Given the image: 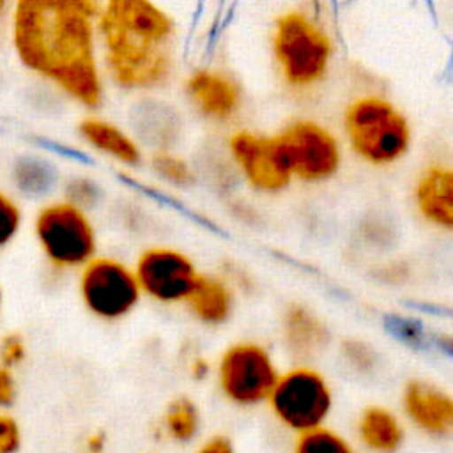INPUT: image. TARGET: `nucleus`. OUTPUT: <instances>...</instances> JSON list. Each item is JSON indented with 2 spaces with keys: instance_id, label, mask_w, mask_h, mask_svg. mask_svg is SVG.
I'll return each mask as SVG.
<instances>
[{
  "instance_id": "nucleus-1",
  "label": "nucleus",
  "mask_w": 453,
  "mask_h": 453,
  "mask_svg": "<svg viewBox=\"0 0 453 453\" xmlns=\"http://www.w3.org/2000/svg\"><path fill=\"white\" fill-rule=\"evenodd\" d=\"M96 0H23L12 35L19 60L87 110L104 103L106 80L97 46Z\"/></svg>"
},
{
  "instance_id": "nucleus-2",
  "label": "nucleus",
  "mask_w": 453,
  "mask_h": 453,
  "mask_svg": "<svg viewBox=\"0 0 453 453\" xmlns=\"http://www.w3.org/2000/svg\"><path fill=\"white\" fill-rule=\"evenodd\" d=\"M96 30L104 80L117 90L143 97L177 80L182 25L166 5L149 0L101 2Z\"/></svg>"
},
{
  "instance_id": "nucleus-3",
  "label": "nucleus",
  "mask_w": 453,
  "mask_h": 453,
  "mask_svg": "<svg viewBox=\"0 0 453 453\" xmlns=\"http://www.w3.org/2000/svg\"><path fill=\"white\" fill-rule=\"evenodd\" d=\"M269 51L281 87L296 97H311L329 81L338 60L331 14L320 4L283 7L269 27Z\"/></svg>"
},
{
  "instance_id": "nucleus-4",
  "label": "nucleus",
  "mask_w": 453,
  "mask_h": 453,
  "mask_svg": "<svg viewBox=\"0 0 453 453\" xmlns=\"http://www.w3.org/2000/svg\"><path fill=\"white\" fill-rule=\"evenodd\" d=\"M342 143L366 166H398L411 152L414 129L407 113L375 90L354 94L342 108Z\"/></svg>"
},
{
  "instance_id": "nucleus-5",
  "label": "nucleus",
  "mask_w": 453,
  "mask_h": 453,
  "mask_svg": "<svg viewBox=\"0 0 453 453\" xmlns=\"http://www.w3.org/2000/svg\"><path fill=\"white\" fill-rule=\"evenodd\" d=\"M276 423L294 435L327 425L334 409V391L315 365L294 363L280 377L265 402Z\"/></svg>"
},
{
  "instance_id": "nucleus-6",
  "label": "nucleus",
  "mask_w": 453,
  "mask_h": 453,
  "mask_svg": "<svg viewBox=\"0 0 453 453\" xmlns=\"http://www.w3.org/2000/svg\"><path fill=\"white\" fill-rule=\"evenodd\" d=\"M280 372L267 345L257 340H235L219 352L212 377L223 400L239 409H253L267 402Z\"/></svg>"
},
{
  "instance_id": "nucleus-7",
  "label": "nucleus",
  "mask_w": 453,
  "mask_h": 453,
  "mask_svg": "<svg viewBox=\"0 0 453 453\" xmlns=\"http://www.w3.org/2000/svg\"><path fill=\"white\" fill-rule=\"evenodd\" d=\"M294 182L306 186L333 180L345 159L336 131L313 117H294L274 131Z\"/></svg>"
},
{
  "instance_id": "nucleus-8",
  "label": "nucleus",
  "mask_w": 453,
  "mask_h": 453,
  "mask_svg": "<svg viewBox=\"0 0 453 453\" xmlns=\"http://www.w3.org/2000/svg\"><path fill=\"white\" fill-rule=\"evenodd\" d=\"M34 230L44 257L55 269H81L97 255L99 237L90 212L64 198L46 203L37 212Z\"/></svg>"
},
{
  "instance_id": "nucleus-9",
  "label": "nucleus",
  "mask_w": 453,
  "mask_h": 453,
  "mask_svg": "<svg viewBox=\"0 0 453 453\" xmlns=\"http://www.w3.org/2000/svg\"><path fill=\"white\" fill-rule=\"evenodd\" d=\"M223 152L239 180L257 195L276 196L294 182L276 133L234 127L225 136Z\"/></svg>"
},
{
  "instance_id": "nucleus-10",
  "label": "nucleus",
  "mask_w": 453,
  "mask_h": 453,
  "mask_svg": "<svg viewBox=\"0 0 453 453\" xmlns=\"http://www.w3.org/2000/svg\"><path fill=\"white\" fill-rule=\"evenodd\" d=\"M78 294L85 310L103 322L127 319L143 299L131 264L113 255H96L80 269Z\"/></svg>"
},
{
  "instance_id": "nucleus-11",
  "label": "nucleus",
  "mask_w": 453,
  "mask_h": 453,
  "mask_svg": "<svg viewBox=\"0 0 453 453\" xmlns=\"http://www.w3.org/2000/svg\"><path fill=\"white\" fill-rule=\"evenodd\" d=\"M180 94L191 113L214 127H230L244 113L241 80L225 65L198 64L180 80Z\"/></svg>"
},
{
  "instance_id": "nucleus-12",
  "label": "nucleus",
  "mask_w": 453,
  "mask_h": 453,
  "mask_svg": "<svg viewBox=\"0 0 453 453\" xmlns=\"http://www.w3.org/2000/svg\"><path fill=\"white\" fill-rule=\"evenodd\" d=\"M131 267L142 297L161 306L184 304L202 273L191 255L170 244L145 246Z\"/></svg>"
},
{
  "instance_id": "nucleus-13",
  "label": "nucleus",
  "mask_w": 453,
  "mask_h": 453,
  "mask_svg": "<svg viewBox=\"0 0 453 453\" xmlns=\"http://www.w3.org/2000/svg\"><path fill=\"white\" fill-rule=\"evenodd\" d=\"M400 416L421 435L448 439L453 432V396L430 379L412 377L400 391Z\"/></svg>"
},
{
  "instance_id": "nucleus-14",
  "label": "nucleus",
  "mask_w": 453,
  "mask_h": 453,
  "mask_svg": "<svg viewBox=\"0 0 453 453\" xmlns=\"http://www.w3.org/2000/svg\"><path fill=\"white\" fill-rule=\"evenodd\" d=\"M416 216L428 228L453 230V168L446 159H432L416 173L411 188Z\"/></svg>"
},
{
  "instance_id": "nucleus-15",
  "label": "nucleus",
  "mask_w": 453,
  "mask_h": 453,
  "mask_svg": "<svg viewBox=\"0 0 453 453\" xmlns=\"http://www.w3.org/2000/svg\"><path fill=\"white\" fill-rule=\"evenodd\" d=\"M280 336L283 349L296 363L311 365L331 345L327 322L308 304L292 301L280 313Z\"/></svg>"
},
{
  "instance_id": "nucleus-16",
  "label": "nucleus",
  "mask_w": 453,
  "mask_h": 453,
  "mask_svg": "<svg viewBox=\"0 0 453 453\" xmlns=\"http://www.w3.org/2000/svg\"><path fill=\"white\" fill-rule=\"evenodd\" d=\"M78 136L96 154L122 168H138L145 163L143 145L131 129L99 115H87L78 122Z\"/></svg>"
},
{
  "instance_id": "nucleus-17",
  "label": "nucleus",
  "mask_w": 453,
  "mask_h": 453,
  "mask_svg": "<svg viewBox=\"0 0 453 453\" xmlns=\"http://www.w3.org/2000/svg\"><path fill=\"white\" fill-rule=\"evenodd\" d=\"M235 304L237 292L221 273H200L182 306L202 327L219 329L232 320Z\"/></svg>"
},
{
  "instance_id": "nucleus-18",
  "label": "nucleus",
  "mask_w": 453,
  "mask_h": 453,
  "mask_svg": "<svg viewBox=\"0 0 453 453\" xmlns=\"http://www.w3.org/2000/svg\"><path fill=\"white\" fill-rule=\"evenodd\" d=\"M356 439L368 453H398L407 439L400 412L382 403L365 405L356 418Z\"/></svg>"
},
{
  "instance_id": "nucleus-19",
  "label": "nucleus",
  "mask_w": 453,
  "mask_h": 453,
  "mask_svg": "<svg viewBox=\"0 0 453 453\" xmlns=\"http://www.w3.org/2000/svg\"><path fill=\"white\" fill-rule=\"evenodd\" d=\"M142 101L138 103V124L140 127L133 129L131 133L134 138L142 143V140L152 142L156 145L154 150L161 149H173L177 143V134L182 127L180 115L175 111L170 104L159 101L157 97L143 96L140 97Z\"/></svg>"
},
{
  "instance_id": "nucleus-20",
  "label": "nucleus",
  "mask_w": 453,
  "mask_h": 453,
  "mask_svg": "<svg viewBox=\"0 0 453 453\" xmlns=\"http://www.w3.org/2000/svg\"><path fill=\"white\" fill-rule=\"evenodd\" d=\"M202 432V411L200 405L188 395L172 398L157 421V434L172 444H191Z\"/></svg>"
},
{
  "instance_id": "nucleus-21",
  "label": "nucleus",
  "mask_w": 453,
  "mask_h": 453,
  "mask_svg": "<svg viewBox=\"0 0 453 453\" xmlns=\"http://www.w3.org/2000/svg\"><path fill=\"white\" fill-rule=\"evenodd\" d=\"M386 331L402 345L409 349L437 347L448 356L451 352V340L448 334L434 333L419 319L402 313H391L384 317Z\"/></svg>"
},
{
  "instance_id": "nucleus-22",
  "label": "nucleus",
  "mask_w": 453,
  "mask_h": 453,
  "mask_svg": "<svg viewBox=\"0 0 453 453\" xmlns=\"http://www.w3.org/2000/svg\"><path fill=\"white\" fill-rule=\"evenodd\" d=\"M145 163L159 182L173 189H191L198 182V166L175 149L152 150Z\"/></svg>"
},
{
  "instance_id": "nucleus-23",
  "label": "nucleus",
  "mask_w": 453,
  "mask_h": 453,
  "mask_svg": "<svg viewBox=\"0 0 453 453\" xmlns=\"http://www.w3.org/2000/svg\"><path fill=\"white\" fill-rule=\"evenodd\" d=\"M12 179L19 193L28 198H42L50 195L58 184V172L48 159L35 156H23L16 159Z\"/></svg>"
},
{
  "instance_id": "nucleus-24",
  "label": "nucleus",
  "mask_w": 453,
  "mask_h": 453,
  "mask_svg": "<svg viewBox=\"0 0 453 453\" xmlns=\"http://www.w3.org/2000/svg\"><path fill=\"white\" fill-rule=\"evenodd\" d=\"M338 357L357 377H373L382 366L380 352L363 338H343L338 343Z\"/></svg>"
},
{
  "instance_id": "nucleus-25",
  "label": "nucleus",
  "mask_w": 453,
  "mask_h": 453,
  "mask_svg": "<svg viewBox=\"0 0 453 453\" xmlns=\"http://www.w3.org/2000/svg\"><path fill=\"white\" fill-rule=\"evenodd\" d=\"M292 453H357L352 441L342 432L324 425L296 435Z\"/></svg>"
},
{
  "instance_id": "nucleus-26",
  "label": "nucleus",
  "mask_w": 453,
  "mask_h": 453,
  "mask_svg": "<svg viewBox=\"0 0 453 453\" xmlns=\"http://www.w3.org/2000/svg\"><path fill=\"white\" fill-rule=\"evenodd\" d=\"M104 198L101 182L87 175H76L65 180L64 184V200L76 205L78 209L90 212Z\"/></svg>"
},
{
  "instance_id": "nucleus-27",
  "label": "nucleus",
  "mask_w": 453,
  "mask_h": 453,
  "mask_svg": "<svg viewBox=\"0 0 453 453\" xmlns=\"http://www.w3.org/2000/svg\"><path fill=\"white\" fill-rule=\"evenodd\" d=\"M21 212L19 207L0 191V248L5 246L19 230Z\"/></svg>"
},
{
  "instance_id": "nucleus-28",
  "label": "nucleus",
  "mask_w": 453,
  "mask_h": 453,
  "mask_svg": "<svg viewBox=\"0 0 453 453\" xmlns=\"http://www.w3.org/2000/svg\"><path fill=\"white\" fill-rule=\"evenodd\" d=\"M21 446V432L18 423L5 414H0V453H16Z\"/></svg>"
},
{
  "instance_id": "nucleus-29",
  "label": "nucleus",
  "mask_w": 453,
  "mask_h": 453,
  "mask_svg": "<svg viewBox=\"0 0 453 453\" xmlns=\"http://www.w3.org/2000/svg\"><path fill=\"white\" fill-rule=\"evenodd\" d=\"M186 373L193 382H207L212 379L214 363L202 352H193V356L186 357Z\"/></svg>"
},
{
  "instance_id": "nucleus-30",
  "label": "nucleus",
  "mask_w": 453,
  "mask_h": 453,
  "mask_svg": "<svg viewBox=\"0 0 453 453\" xmlns=\"http://www.w3.org/2000/svg\"><path fill=\"white\" fill-rule=\"evenodd\" d=\"M25 357V343L18 334H7L0 345V359L5 368L21 363Z\"/></svg>"
},
{
  "instance_id": "nucleus-31",
  "label": "nucleus",
  "mask_w": 453,
  "mask_h": 453,
  "mask_svg": "<svg viewBox=\"0 0 453 453\" xmlns=\"http://www.w3.org/2000/svg\"><path fill=\"white\" fill-rule=\"evenodd\" d=\"M195 453H237L234 441L225 434H212L203 437L196 448Z\"/></svg>"
},
{
  "instance_id": "nucleus-32",
  "label": "nucleus",
  "mask_w": 453,
  "mask_h": 453,
  "mask_svg": "<svg viewBox=\"0 0 453 453\" xmlns=\"http://www.w3.org/2000/svg\"><path fill=\"white\" fill-rule=\"evenodd\" d=\"M108 449V435L103 430H90L81 439V451L83 453H106Z\"/></svg>"
},
{
  "instance_id": "nucleus-33",
  "label": "nucleus",
  "mask_w": 453,
  "mask_h": 453,
  "mask_svg": "<svg viewBox=\"0 0 453 453\" xmlns=\"http://www.w3.org/2000/svg\"><path fill=\"white\" fill-rule=\"evenodd\" d=\"M16 398V386L9 368L0 366V407H7Z\"/></svg>"
},
{
  "instance_id": "nucleus-34",
  "label": "nucleus",
  "mask_w": 453,
  "mask_h": 453,
  "mask_svg": "<svg viewBox=\"0 0 453 453\" xmlns=\"http://www.w3.org/2000/svg\"><path fill=\"white\" fill-rule=\"evenodd\" d=\"M4 9H5V4H4V2H0V16H2V12H4Z\"/></svg>"
},
{
  "instance_id": "nucleus-35",
  "label": "nucleus",
  "mask_w": 453,
  "mask_h": 453,
  "mask_svg": "<svg viewBox=\"0 0 453 453\" xmlns=\"http://www.w3.org/2000/svg\"><path fill=\"white\" fill-rule=\"evenodd\" d=\"M0 301H2V294H0Z\"/></svg>"
}]
</instances>
